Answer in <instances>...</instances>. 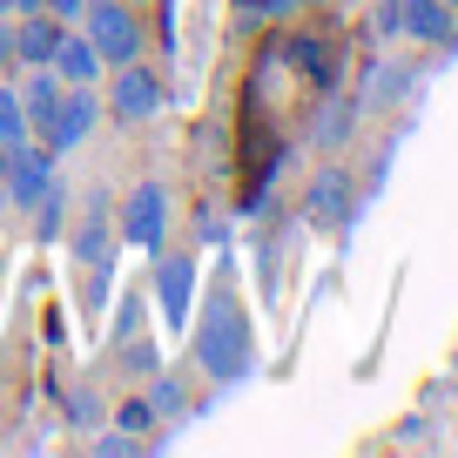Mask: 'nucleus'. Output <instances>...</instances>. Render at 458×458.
<instances>
[{
  "mask_svg": "<svg viewBox=\"0 0 458 458\" xmlns=\"http://www.w3.org/2000/svg\"><path fill=\"white\" fill-rule=\"evenodd\" d=\"M189 351H196V371L216 377V385H243V377L257 371V337H250V317L236 310L229 290H216V303L196 317Z\"/></svg>",
  "mask_w": 458,
  "mask_h": 458,
  "instance_id": "1",
  "label": "nucleus"
},
{
  "mask_svg": "<svg viewBox=\"0 0 458 458\" xmlns=\"http://www.w3.org/2000/svg\"><path fill=\"white\" fill-rule=\"evenodd\" d=\"M74 28H81L88 41L101 47V61H108V68H122V61H142V47H148L142 14H135L129 0H88Z\"/></svg>",
  "mask_w": 458,
  "mask_h": 458,
  "instance_id": "2",
  "label": "nucleus"
},
{
  "mask_svg": "<svg viewBox=\"0 0 458 458\" xmlns=\"http://www.w3.org/2000/svg\"><path fill=\"white\" fill-rule=\"evenodd\" d=\"M114 243L142 250V257H162L169 250V189L162 182H135L114 209Z\"/></svg>",
  "mask_w": 458,
  "mask_h": 458,
  "instance_id": "3",
  "label": "nucleus"
},
{
  "mask_svg": "<svg viewBox=\"0 0 458 458\" xmlns=\"http://www.w3.org/2000/svg\"><path fill=\"white\" fill-rule=\"evenodd\" d=\"M108 101L101 108L114 114V122H129V129H142V122H156L162 101H169V88H162V74L148 68V61H122V68H108Z\"/></svg>",
  "mask_w": 458,
  "mask_h": 458,
  "instance_id": "4",
  "label": "nucleus"
},
{
  "mask_svg": "<svg viewBox=\"0 0 458 458\" xmlns=\"http://www.w3.org/2000/svg\"><path fill=\"white\" fill-rule=\"evenodd\" d=\"M74 257H81V276H88V310H95L101 297H108V270H114V209L108 196H88V216L81 229H74Z\"/></svg>",
  "mask_w": 458,
  "mask_h": 458,
  "instance_id": "5",
  "label": "nucleus"
},
{
  "mask_svg": "<svg viewBox=\"0 0 458 458\" xmlns=\"http://www.w3.org/2000/svg\"><path fill=\"white\" fill-rule=\"evenodd\" d=\"M55 148H34V142H14V148H0V202L7 209H34V196L41 189H55Z\"/></svg>",
  "mask_w": 458,
  "mask_h": 458,
  "instance_id": "6",
  "label": "nucleus"
},
{
  "mask_svg": "<svg viewBox=\"0 0 458 458\" xmlns=\"http://www.w3.org/2000/svg\"><path fill=\"white\" fill-rule=\"evenodd\" d=\"M101 114H108V108H101L95 88H61V108H55V122H47L41 142L55 148V156H68V148H81L88 135L101 129Z\"/></svg>",
  "mask_w": 458,
  "mask_h": 458,
  "instance_id": "7",
  "label": "nucleus"
},
{
  "mask_svg": "<svg viewBox=\"0 0 458 458\" xmlns=\"http://www.w3.org/2000/svg\"><path fill=\"white\" fill-rule=\"evenodd\" d=\"M47 68L61 74V88H101L108 61H101V47L88 41L81 28H68V34H61V47H55V61H47Z\"/></svg>",
  "mask_w": 458,
  "mask_h": 458,
  "instance_id": "8",
  "label": "nucleus"
},
{
  "mask_svg": "<svg viewBox=\"0 0 458 458\" xmlns=\"http://www.w3.org/2000/svg\"><path fill=\"white\" fill-rule=\"evenodd\" d=\"M189 297H196V257H156V303L169 324H189Z\"/></svg>",
  "mask_w": 458,
  "mask_h": 458,
  "instance_id": "9",
  "label": "nucleus"
},
{
  "mask_svg": "<svg viewBox=\"0 0 458 458\" xmlns=\"http://www.w3.org/2000/svg\"><path fill=\"white\" fill-rule=\"evenodd\" d=\"M61 21L47 14V7H34V14H14V61L21 68H47L55 61V47H61Z\"/></svg>",
  "mask_w": 458,
  "mask_h": 458,
  "instance_id": "10",
  "label": "nucleus"
},
{
  "mask_svg": "<svg viewBox=\"0 0 458 458\" xmlns=\"http://www.w3.org/2000/svg\"><path fill=\"white\" fill-rule=\"evenodd\" d=\"M303 209H310V223H324V229L351 223V209H358V189H351V175H344V169H324V175L310 182V196H303Z\"/></svg>",
  "mask_w": 458,
  "mask_h": 458,
  "instance_id": "11",
  "label": "nucleus"
},
{
  "mask_svg": "<svg viewBox=\"0 0 458 458\" xmlns=\"http://www.w3.org/2000/svg\"><path fill=\"white\" fill-rule=\"evenodd\" d=\"M28 81H21V108H28V135H47V122H55L61 108V74L55 68H21Z\"/></svg>",
  "mask_w": 458,
  "mask_h": 458,
  "instance_id": "12",
  "label": "nucleus"
},
{
  "mask_svg": "<svg viewBox=\"0 0 458 458\" xmlns=\"http://www.w3.org/2000/svg\"><path fill=\"white\" fill-rule=\"evenodd\" d=\"M398 28L411 41H452V7L445 0H398Z\"/></svg>",
  "mask_w": 458,
  "mask_h": 458,
  "instance_id": "13",
  "label": "nucleus"
},
{
  "mask_svg": "<svg viewBox=\"0 0 458 458\" xmlns=\"http://www.w3.org/2000/svg\"><path fill=\"white\" fill-rule=\"evenodd\" d=\"M61 209H68V189H41V196H34V209H28V223H34V236H41V243H55L61 236Z\"/></svg>",
  "mask_w": 458,
  "mask_h": 458,
  "instance_id": "14",
  "label": "nucleus"
},
{
  "mask_svg": "<svg viewBox=\"0 0 458 458\" xmlns=\"http://www.w3.org/2000/svg\"><path fill=\"white\" fill-rule=\"evenodd\" d=\"M148 404H156L162 418H182V411H189V391H182V377L156 364V371H148Z\"/></svg>",
  "mask_w": 458,
  "mask_h": 458,
  "instance_id": "15",
  "label": "nucleus"
},
{
  "mask_svg": "<svg viewBox=\"0 0 458 458\" xmlns=\"http://www.w3.org/2000/svg\"><path fill=\"white\" fill-rule=\"evenodd\" d=\"M28 142V108H21V88L0 81V148Z\"/></svg>",
  "mask_w": 458,
  "mask_h": 458,
  "instance_id": "16",
  "label": "nucleus"
},
{
  "mask_svg": "<svg viewBox=\"0 0 458 458\" xmlns=\"http://www.w3.org/2000/svg\"><path fill=\"white\" fill-rule=\"evenodd\" d=\"M95 458H135V452H148V438H135V431H95V445H88Z\"/></svg>",
  "mask_w": 458,
  "mask_h": 458,
  "instance_id": "17",
  "label": "nucleus"
},
{
  "mask_svg": "<svg viewBox=\"0 0 458 458\" xmlns=\"http://www.w3.org/2000/svg\"><path fill=\"white\" fill-rule=\"evenodd\" d=\"M114 425H122V431H135V438H148V431L162 425V411H156V404H148V398H129V404H122V411H114Z\"/></svg>",
  "mask_w": 458,
  "mask_h": 458,
  "instance_id": "18",
  "label": "nucleus"
},
{
  "mask_svg": "<svg viewBox=\"0 0 458 458\" xmlns=\"http://www.w3.org/2000/svg\"><path fill=\"white\" fill-rule=\"evenodd\" d=\"M344 135H351V108H337V114H324V122H317V142H324V148H337Z\"/></svg>",
  "mask_w": 458,
  "mask_h": 458,
  "instance_id": "19",
  "label": "nucleus"
},
{
  "mask_svg": "<svg viewBox=\"0 0 458 458\" xmlns=\"http://www.w3.org/2000/svg\"><path fill=\"white\" fill-rule=\"evenodd\" d=\"M68 418H74V425H101V398H95V391H74V398H68Z\"/></svg>",
  "mask_w": 458,
  "mask_h": 458,
  "instance_id": "20",
  "label": "nucleus"
},
{
  "mask_svg": "<svg viewBox=\"0 0 458 458\" xmlns=\"http://www.w3.org/2000/svg\"><path fill=\"white\" fill-rule=\"evenodd\" d=\"M14 68H21V61H14V21H0V81H7Z\"/></svg>",
  "mask_w": 458,
  "mask_h": 458,
  "instance_id": "21",
  "label": "nucleus"
},
{
  "mask_svg": "<svg viewBox=\"0 0 458 458\" xmlns=\"http://www.w3.org/2000/svg\"><path fill=\"white\" fill-rule=\"evenodd\" d=\"M41 7H47V14H55V21H61V28H74V21H81V7H88V0H41Z\"/></svg>",
  "mask_w": 458,
  "mask_h": 458,
  "instance_id": "22",
  "label": "nucleus"
},
{
  "mask_svg": "<svg viewBox=\"0 0 458 458\" xmlns=\"http://www.w3.org/2000/svg\"><path fill=\"white\" fill-rule=\"evenodd\" d=\"M377 34H404V28H398V0H385V7H377Z\"/></svg>",
  "mask_w": 458,
  "mask_h": 458,
  "instance_id": "23",
  "label": "nucleus"
},
{
  "mask_svg": "<svg viewBox=\"0 0 458 458\" xmlns=\"http://www.w3.org/2000/svg\"><path fill=\"white\" fill-rule=\"evenodd\" d=\"M34 7H41V0H14V14H34Z\"/></svg>",
  "mask_w": 458,
  "mask_h": 458,
  "instance_id": "24",
  "label": "nucleus"
},
{
  "mask_svg": "<svg viewBox=\"0 0 458 458\" xmlns=\"http://www.w3.org/2000/svg\"><path fill=\"white\" fill-rule=\"evenodd\" d=\"M129 7H148V0H129Z\"/></svg>",
  "mask_w": 458,
  "mask_h": 458,
  "instance_id": "25",
  "label": "nucleus"
},
{
  "mask_svg": "<svg viewBox=\"0 0 458 458\" xmlns=\"http://www.w3.org/2000/svg\"><path fill=\"white\" fill-rule=\"evenodd\" d=\"M445 7H452V14H458V0H445Z\"/></svg>",
  "mask_w": 458,
  "mask_h": 458,
  "instance_id": "26",
  "label": "nucleus"
}]
</instances>
